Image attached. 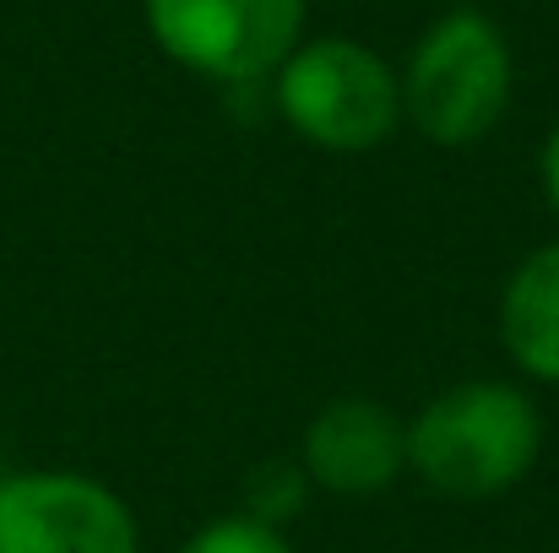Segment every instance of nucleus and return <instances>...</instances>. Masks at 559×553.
I'll list each match as a JSON object with an SVG mask.
<instances>
[{
	"label": "nucleus",
	"mask_w": 559,
	"mask_h": 553,
	"mask_svg": "<svg viewBox=\"0 0 559 553\" xmlns=\"http://www.w3.org/2000/svg\"><path fill=\"white\" fill-rule=\"evenodd\" d=\"M305 472L299 467H266L255 483H250V510L245 516H255V521H266V527H283L288 516H299V494H305Z\"/></svg>",
	"instance_id": "nucleus-9"
},
{
	"label": "nucleus",
	"mask_w": 559,
	"mask_h": 553,
	"mask_svg": "<svg viewBox=\"0 0 559 553\" xmlns=\"http://www.w3.org/2000/svg\"><path fill=\"white\" fill-rule=\"evenodd\" d=\"M0 553H142L131 505L71 467L0 472Z\"/></svg>",
	"instance_id": "nucleus-5"
},
{
	"label": "nucleus",
	"mask_w": 559,
	"mask_h": 553,
	"mask_svg": "<svg viewBox=\"0 0 559 553\" xmlns=\"http://www.w3.org/2000/svg\"><path fill=\"white\" fill-rule=\"evenodd\" d=\"M180 553H294V543L283 538V527H266L255 516H217L206 527H195Z\"/></svg>",
	"instance_id": "nucleus-8"
},
{
	"label": "nucleus",
	"mask_w": 559,
	"mask_h": 553,
	"mask_svg": "<svg viewBox=\"0 0 559 553\" xmlns=\"http://www.w3.org/2000/svg\"><path fill=\"white\" fill-rule=\"evenodd\" d=\"M538 184H544V201L559 212V125L549 131V142L538 153Z\"/></svg>",
	"instance_id": "nucleus-10"
},
{
	"label": "nucleus",
	"mask_w": 559,
	"mask_h": 553,
	"mask_svg": "<svg viewBox=\"0 0 559 553\" xmlns=\"http://www.w3.org/2000/svg\"><path fill=\"white\" fill-rule=\"evenodd\" d=\"M396 76L402 120L418 136H429L435 147H473L506 120L516 60L495 16H484L478 5H451L418 33Z\"/></svg>",
	"instance_id": "nucleus-2"
},
{
	"label": "nucleus",
	"mask_w": 559,
	"mask_h": 553,
	"mask_svg": "<svg viewBox=\"0 0 559 553\" xmlns=\"http://www.w3.org/2000/svg\"><path fill=\"white\" fill-rule=\"evenodd\" d=\"M544 456V412L511 380H462L407 418V472L440 500H500Z\"/></svg>",
	"instance_id": "nucleus-1"
},
{
	"label": "nucleus",
	"mask_w": 559,
	"mask_h": 553,
	"mask_svg": "<svg viewBox=\"0 0 559 553\" xmlns=\"http://www.w3.org/2000/svg\"><path fill=\"white\" fill-rule=\"evenodd\" d=\"M500 342L527 380L559 385V239L538 244L500 293Z\"/></svg>",
	"instance_id": "nucleus-7"
},
{
	"label": "nucleus",
	"mask_w": 559,
	"mask_h": 553,
	"mask_svg": "<svg viewBox=\"0 0 559 553\" xmlns=\"http://www.w3.org/2000/svg\"><path fill=\"white\" fill-rule=\"evenodd\" d=\"M299 472L337 500H370L407 472V423L370 396L326 401L299 440Z\"/></svg>",
	"instance_id": "nucleus-6"
},
{
	"label": "nucleus",
	"mask_w": 559,
	"mask_h": 553,
	"mask_svg": "<svg viewBox=\"0 0 559 553\" xmlns=\"http://www.w3.org/2000/svg\"><path fill=\"white\" fill-rule=\"evenodd\" d=\"M266 82L288 131L321 153H370L402 125V76L359 38H299Z\"/></svg>",
	"instance_id": "nucleus-3"
},
{
	"label": "nucleus",
	"mask_w": 559,
	"mask_h": 553,
	"mask_svg": "<svg viewBox=\"0 0 559 553\" xmlns=\"http://www.w3.org/2000/svg\"><path fill=\"white\" fill-rule=\"evenodd\" d=\"M310 0H142L153 44L190 76L266 82L305 38Z\"/></svg>",
	"instance_id": "nucleus-4"
}]
</instances>
